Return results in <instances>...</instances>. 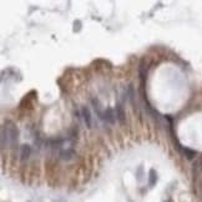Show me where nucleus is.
Instances as JSON below:
<instances>
[{"label":"nucleus","instance_id":"nucleus-1","mask_svg":"<svg viewBox=\"0 0 202 202\" xmlns=\"http://www.w3.org/2000/svg\"><path fill=\"white\" fill-rule=\"evenodd\" d=\"M19 131L16 126L11 121H7L2 129V146L5 147L7 145L10 147H15L18 144Z\"/></svg>","mask_w":202,"mask_h":202},{"label":"nucleus","instance_id":"nucleus-2","mask_svg":"<svg viewBox=\"0 0 202 202\" xmlns=\"http://www.w3.org/2000/svg\"><path fill=\"white\" fill-rule=\"evenodd\" d=\"M81 112H82V117H84V121H85L86 126H87L89 129H91V126H92V119H91V114H90V110H89V108H86V106H82V109H81Z\"/></svg>","mask_w":202,"mask_h":202},{"label":"nucleus","instance_id":"nucleus-3","mask_svg":"<svg viewBox=\"0 0 202 202\" xmlns=\"http://www.w3.org/2000/svg\"><path fill=\"white\" fill-rule=\"evenodd\" d=\"M92 105H94V109H95L97 116H99L100 119H104V114H105V111H103V109H101L100 101H99L97 99H94V100H92Z\"/></svg>","mask_w":202,"mask_h":202},{"label":"nucleus","instance_id":"nucleus-4","mask_svg":"<svg viewBox=\"0 0 202 202\" xmlns=\"http://www.w3.org/2000/svg\"><path fill=\"white\" fill-rule=\"evenodd\" d=\"M104 120L110 122V124H114L115 122V114H114V110L111 108H108L105 110V114H104Z\"/></svg>","mask_w":202,"mask_h":202},{"label":"nucleus","instance_id":"nucleus-5","mask_svg":"<svg viewBox=\"0 0 202 202\" xmlns=\"http://www.w3.org/2000/svg\"><path fill=\"white\" fill-rule=\"evenodd\" d=\"M156 182H157V173H156V171L154 168H151L150 172H149V187L152 188L156 185Z\"/></svg>","mask_w":202,"mask_h":202},{"label":"nucleus","instance_id":"nucleus-6","mask_svg":"<svg viewBox=\"0 0 202 202\" xmlns=\"http://www.w3.org/2000/svg\"><path fill=\"white\" fill-rule=\"evenodd\" d=\"M30 151H31V149H30L29 145H23V146H21V152H20L21 160H26V158H29V156H30Z\"/></svg>","mask_w":202,"mask_h":202},{"label":"nucleus","instance_id":"nucleus-7","mask_svg":"<svg viewBox=\"0 0 202 202\" xmlns=\"http://www.w3.org/2000/svg\"><path fill=\"white\" fill-rule=\"evenodd\" d=\"M116 116H117V120L120 122H124V119H125V112H124V109L121 105H117L116 106Z\"/></svg>","mask_w":202,"mask_h":202},{"label":"nucleus","instance_id":"nucleus-8","mask_svg":"<svg viewBox=\"0 0 202 202\" xmlns=\"http://www.w3.org/2000/svg\"><path fill=\"white\" fill-rule=\"evenodd\" d=\"M181 151L183 152V155H185L187 158H192V157L195 156V152L191 151V150H188V149H182V147H181Z\"/></svg>","mask_w":202,"mask_h":202},{"label":"nucleus","instance_id":"nucleus-9","mask_svg":"<svg viewBox=\"0 0 202 202\" xmlns=\"http://www.w3.org/2000/svg\"><path fill=\"white\" fill-rule=\"evenodd\" d=\"M166 202H173V201H172V200H171V198H168V200H167V201H166Z\"/></svg>","mask_w":202,"mask_h":202}]
</instances>
